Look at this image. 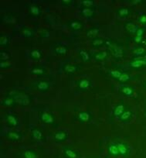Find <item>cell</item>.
Returning <instances> with one entry per match:
<instances>
[{
    "instance_id": "7a4b0ae2",
    "label": "cell",
    "mask_w": 146,
    "mask_h": 158,
    "mask_svg": "<svg viewBox=\"0 0 146 158\" xmlns=\"http://www.w3.org/2000/svg\"><path fill=\"white\" fill-rule=\"evenodd\" d=\"M108 50L111 52L112 55L115 57V58L121 59L124 56V50L121 47L118 46V44L112 43V44L109 47H108Z\"/></svg>"
},
{
    "instance_id": "8fae6325",
    "label": "cell",
    "mask_w": 146,
    "mask_h": 158,
    "mask_svg": "<svg viewBox=\"0 0 146 158\" xmlns=\"http://www.w3.org/2000/svg\"><path fill=\"white\" fill-rule=\"evenodd\" d=\"M7 137L9 140H10L11 141H19L21 140L22 138V135L21 133L18 132H15V131H12L9 132L7 135Z\"/></svg>"
},
{
    "instance_id": "ab89813d",
    "label": "cell",
    "mask_w": 146,
    "mask_h": 158,
    "mask_svg": "<svg viewBox=\"0 0 146 158\" xmlns=\"http://www.w3.org/2000/svg\"><path fill=\"white\" fill-rule=\"evenodd\" d=\"M144 53H145V49L143 47L139 48V49H137V50H135V51H134V53H135L136 55H139V56H141Z\"/></svg>"
},
{
    "instance_id": "7c38bea8",
    "label": "cell",
    "mask_w": 146,
    "mask_h": 158,
    "mask_svg": "<svg viewBox=\"0 0 146 158\" xmlns=\"http://www.w3.org/2000/svg\"><path fill=\"white\" fill-rule=\"evenodd\" d=\"M78 70V66L75 65H70L67 64L64 66V71L67 74H74Z\"/></svg>"
},
{
    "instance_id": "ffe728a7",
    "label": "cell",
    "mask_w": 146,
    "mask_h": 158,
    "mask_svg": "<svg viewBox=\"0 0 146 158\" xmlns=\"http://www.w3.org/2000/svg\"><path fill=\"white\" fill-rule=\"evenodd\" d=\"M81 14L84 16L85 18H91L94 15V11L91 8H83L81 10Z\"/></svg>"
},
{
    "instance_id": "b9f144b4",
    "label": "cell",
    "mask_w": 146,
    "mask_h": 158,
    "mask_svg": "<svg viewBox=\"0 0 146 158\" xmlns=\"http://www.w3.org/2000/svg\"><path fill=\"white\" fill-rule=\"evenodd\" d=\"M139 22L140 23L143 24V25H145L146 24V15H142L139 18Z\"/></svg>"
},
{
    "instance_id": "5b68a950",
    "label": "cell",
    "mask_w": 146,
    "mask_h": 158,
    "mask_svg": "<svg viewBox=\"0 0 146 158\" xmlns=\"http://www.w3.org/2000/svg\"><path fill=\"white\" fill-rule=\"evenodd\" d=\"M68 137V134L65 131H58L55 133L54 139L58 142H64L66 141Z\"/></svg>"
},
{
    "instance_id": "836d02e7",
    "label": "cell",
    "mask_w": 146,
    "mask_h": 158,
    "mask_svg": "<svg viewBox=\"0 0 146 158\" xmlns=\"http://www.w3.org/2000/svg\"><path fill=\"white\" fill-rule=\"evenodd\" d=\"M21 33H22V34L24 37H28V38H29V37H32L33 36V31L29 29H26V28H23V29H22Z\"/></svg>"
},
{
    "instance_id": "e0dca14e",
    "label": "cell",
    "mask_w": 146,
    "mask_h": 158,
    "mask_svg": "<svg viewBox=\"0 0 146 158\" xmlns=\"http://www.w3.org/2000/svg\"><path fill=\"white\" fill-rule=\"evenodd\" d=\"M55 53L57 55H66L68 52V48L64 45H60L55 47Z\"/></svg>"
},
{
    "instance_id": "d4e9b609",
    "label": "cell",
    "mask_w": 146,
    "mask_h": 158,
    "mask_svg": "<svg viewBox=\"0 0 146 158\" xmlns=\"http://www.w3.org/2000/svg\"><path fill=\"white\" fill-rule=\"evenodd\" d=\"M118 15L120 17H122V18H124V17H128L130 14V9L126 7H123L119 9L117 11Z\"/></svg>"
},
{
    "instance_id": "cb8c5ba5",
    "label": "cell",
    "mask_w": 146,
    "mask_h": 158,
    "mask_svg": "<svg viewBox=\"0 0 146 158\" xmlns=\"http://www.w3.org/2000/svg\"><path fill=\"white\" fill-rule=\"evenodd\" d=\"M124 112V105L123 104H118L114 109V115L115 116H121Z\"/></svg>"
},
{
    "instance_id": "30bf717a",
    "label": "cell",
    "mask_w": 146,
    "mask_h": 158,
    "mask_svg": "<svg viewBox=\"0 0 146 158\" xmlns=\"http://www.w3.org/2000/svg\"><path fill=\"white\" fill-rule=\"evenodd\" d=\"M124 27L127 31L129 32L130 33H137V31L139 30V27L137 26V25L132 22H128L125 25H124Z\"/></svg>"
},
{
    "instance_id": "83f0119b",
    "label": "cell",
    "mask_w": 146,
    "mask_h": 158,
    "mask_svg": "<svg viewBox=\"0 0 146 158\" xmlns=\"http://www.w3.org/2000/svg\"><path fill=\"white\" fill-rule=\"evenodd\" d=\"M30 13L35 17H39L41 14V9L37 6H33L30 7Z\"/></svg>"
},
{
    "instance_id": "52a82bcc",
    "label": "cell",
    "mask_w": 146,
    "mask_h": 158,
    "mask_svg": "<svg viewBox=\"0 0 146 158\" xmlns=\"http://www.w3.org/2000/svg\"><path fill=\"white\" fill-rule=\"evenodd\" d=\"M68 26L73 30H80L82 29L84 25L79 20H72L70 21L69 23H68Z\"/></svg>"
},
{
    "instance_id": "9c48e42d",
    "label": "cell",
    "mask_w": 146,
    "mask_h": 158,
    "mask_svg": "<svg viewBox=\"0 0 146 158\" xmlns=\"http://www.w3.org/2000/svg\"><path fill=\"white\" fill-rule=\"evenodd\" d=\"M118 147V151H119V154L123 156H125L128 155V152H129V150H128V146L126 145L124 143H120V144H117Z\"/></svg>"
},
{
    "instance_id": "277c9868",
    "label": "cell",
    "mask_w": 146,
    "mask_h": 158,
    "mask_svg": "<svg viewBox=\"0 0 146 158\" xmlns=\"http://www.w3.org/2000/svg\"><path fill=\"white\" fill-rule=\"evenodd\" d=\"M40 120L46 124H53L55 122V118L53 115L49 112H43L40 114Z\"/></svg>"
},
{
    "instance_id": "44dd1931",
    "label": "cell",
    "mask_w": 146,
    "mask_h": 158,
    "mask_svg": "<svg viewBox=\"0 0 146 158\" xmlns=\"http://www.w3.org/2000/svg\"><path fill=\"white\" fill-rule=\"evenodd\" d=\"M104 45H105V41L103 38H100V37H96L91 42V46L94 47H99L104 46Z\"/></svg>"
},
{
    "instance_id": "4dcf8cb0",
    "label": "cell",
    "mask_w": 146,
    "mask_h": 158,
    "mask_svg": "<svg viewBox=\"0 0 146 158\" xmlns=\"http://www.w3.org/2000/svg\"><path fill=\"white\" fill-rule=\"evenodd\" d=\"M10 58V55H9V52L6 51V50H1L0 51V59L2 61H8Z\"/></svg>"
},
{
    "instance_id": "603a6c76",
    "label": "cell",
    "mask_w": 146,
    "mask_h": 158,
    "mask_svg": "<svg viewBox=\"0 0 146 158\" xmlns=\"http://www.w3.org/2000/svg\"><path fill=\"white\" fill-rule=\"evenodd\" d=\"M91 86V82L88 79H82L78 83V87L81 90H86Z\"/></svg>"
},
{
    "instance_id": "d6a6232c",
    "label": "cell",
    "mask_w": 146,
    "mask_h": 158,
    "mask_svg": "<svg viewBox=\"0 0 146 158\" xmlns=\"http://www.w3.org/2000/svg\"><path fill=\"white\" fill-rule=\"evenodd\" d=\"M31 73L36 75H42L45 73V69L42 68H35L31 70Z\"/></svg>"
},
{
    "instance_id": "6da1fadb",
    "label": "cell",
    "mask_w": 146,
    "mask_h": 158,
    "mask_svg": "<svg viewBox=\"0 0 146 158\" xmlns=\"http://www.w3.org/2000/svg\"><path fill=\"white\" fill-rule=\"evenodd\" d=\"M14 98L15 102L17 103L18 105L26 106L29 105L31 102V99L29 95L26 93H16L13 96Z\"/></svg>"
},
{
    "instance_id": "ee69618b",
    "label": "cell",
    "mask_w": 146,
    "mask_h": 158,
    "mask_svg": "<svg viewBox=\"0 0 146 158\" xmlns=\"http://www.w3.org/2000/svg\"><path fill=\"white\" fill-rule=\"evenodd\" d=\"M143 37H138V36H135V38H134V41L136 43H140L141 41H142Z\"/></svg>"
},
{
    "instance_id": "ba28073f",
    "label": "cell",
    "mask_w": 146,
    "mask_h": 158,
    "mask_svg": "<svg viewBox=\"0 0 146 158\" xmlns=\"http://www.w3.org/2000/svg\"><path fill=\"white\" fill-rule=\"evenodd\" d=\"M49 87H50V85H49V83L46 81H39L37 85V89H38L39 91H40V92H48V90L49 89Z\"/></svg>"
},
{
    "instance_id": "2e32d148",
    "label": "cell",
    "mask_w": 146,
    "mask_h": 158,
    "mask_svg": "<svg viewBox=\"0 0 146 158\" xmlns=\"http://www.w3.org/2000/svg\"><path fill=\"white\" fill-rule=\"evenodd\" d=\"M64 154L68 158H78V153L70 148H66L64 150Z\"/></svg>"
},
{
    "instance_id": "74e56055",
    "label": "cell",
    "mask_w": 146,
    "mask_h": 158,
    "mask_svg": "<svg viewBox=\"0 0 146 158\" xmlns=\"http://www.w3.org/2000/svg\"><path fill=\"white\" fill-rule=\"evenodd\" d=\"M9 44V39L6 36H2L0 38V45L1 46H6Z\"/></svg>"
},
{
    "instance_id": "d6986e66",
    "label": "cell",
    "mask_w": 146,
    "mask_h": 158,
    "mask_svg": "<svg viewBox=\"0 0 146 158\" xmlns=\"http://www.w3.org/2000/svg\"><path fill=\"white\" fill-rule=\"evenodd\" d=\"M30 58L34 60V61H39L43 57V54L41 51L39 50H33L29 53Z\"/></svg>"
},
{
    "instance_id": "4fadbf2b",
    "label": "cell",
    "mask_w": 146,
    "mask_h": 158,
    "mask_svg": "<svg viewBox=\"0 0 146 158\" xmlns=\"http://www.w3.org/2000/svg\"><path fill=\"white\" fill-rule=\"evenodd\" d=\"M99 33H100V29H98V28H91V29H90L89 30H88L87 31V33L86 35L87 37H88V38L89 39H95L96 38V37H97V35L99 34Z\"/></svg>"
},
{
    "instance_id": "484cf974",
    "label": "cell",
    "mask_w": 146,
    "mask_h": 158,
    "mask_svg": "<svg viewBox=\"0 0 146 158\" xmlns=\"http://www.w3.org/2000/svg\"><path fill=\"white\" fill-rule=\"evenodd\" d=\"M43 136V132L38 129H33L32 130V137L36 140H42Z\"/></svg>"
},
{
    "instance_id": "3957f363",
    "label": "cell",
    "mask_w": 146,
    "mask_h": 158,
    "mask_svg": "<svg viewBox=\"0 0 146 158\" xmlns=\"http://www.w3.org/2000/svg\"><path fill=\"white\" fill-rule=\"evenodd\" d=\"M131 67L133 68H140L146 65V56L145 57H139L134 59V61L130 63Z\"/></svg>"
},
{
    "instance_id": "f1b7e54d",
    "label": "cell",
    "mask_w": 146,
    "mask_h": 158,
    "mask_svg": "<svg viewBox=\"0 0 146 158\" xmlns=\"http://www.w3.org/2000/svg\"><path fill=\"white\" fill-rule=\"evenodd\" d=\"M15 103L14 98L12 96V97H7L2 102V105H6V106H11Z\"/></svg>"
},
{
    "instance_id": "1f68e13d",
    "label": "cell",
    "mask_w": 146,
    "mask_h": 158,
    "mask_svg": "<svg viewBox=\"0 0 146 158\" xmlns=\"http://www.w3.org/2000/svg\"><path fill=\"white\" fill-rule=\"evenodd\" d=\"M121 92L127 96H131L133 94V89L131 87L124 86L121 88Z\"/></svg>"
},
{
    "instance_id": "9a60e30c",
    "label": "cell",
    "mask_w": 146,
    "mask_h": 158,
    "mask_svg": "<svg viewBox=\"0 0 146 158\" xmlns=\"http://www.w3.org/2000/svg\"><path fill=\"white\" fill-rule=\"evenodd\" d=\"M108 153L110 155L114 156H118L119 154V151H118V145L116 144H112L110 145L109 147H108Z\"/></svg>"
},
{
    "instance_id": "d590c367",
    "label": "cell",
    "mask_w": 146,
    "mask_h": 158,
    "mask_svg": "<svg viewBox=\"0 0 146 158\" xmlns=\"http://www.w3.org/2000/svg\"><path fill=\"white\" fill-rule=\"evenodd\" d=\"M121 74H122V72L120 71H117V70L112 71L110 72V74H111V76H112V77H114V78L117 79V80H118L120 76L121 75Z\"/></svg>"
},
{
    "instance_id": "8d00e7d4",
    "label": "cell",
    "mask_w": 146,
    "mask_h": 158,
    "mask_svg": "<svg viewBox=\"0 0 146 158\" xmlns=\"http://www.w3.org/2000/svg\"><path fill=\"white\" fill-rule=\"evenodd\" d=\"M82 5L85 8H90L94 6V2L93 0H84L82 1Z\"/></svg>"
},
{
    "instance_id": "5bb4252c",
    "label": "cell",
    "mask_w": 146,
    "mask_h": 158,
    "mask_svg": "<svg viewBox=\"0 0 146 158\" xmlns=\"http://www.w3.org/2000/svg\"><path fill=\"white\" fill-rule=\"evenodd\" d=\"M78 120L82 123H87L91 119V114L88 112H80L77 116Z\"/></svg>"
},
{
    "instance_id": "8992f818",
    "label": "cell",
    "mask_w": 146,
    "mask_h": 158,
    "mask_svg": "<svg viewBox=\"0 0 146 158\" xmlns=\"http://www.w3.org/2000/svg\"><path fill=\"white\" fill-rule=\"evenodd\" d=\"M6 122H7L8 125L11 127H15L18 125V120H17L16 116L13 114H8L6 117Z\"/></svg>"
},
{
    "instance_id": "f6af8a7d",
    "label": "cell",
    "mask_w": 146,
    "mask_h": 158,
    "mask_svg": "<svg viewBox=\"0 0 146 158\" xmlns=\"http://www.w3.org/2000/svg\"><path fill=\"white\" fill-rule=\"evenodd\" d=\"M49 37V32H44L41 34V37Z\"/></svg>"
},
{
    "instance_id": "f35d334b",
    "label": "cell",
    "mask_w": 146,
    "mask_h": 158,
    "mask_svg": "<svg viewBox=\"0 0 146 158\" xmlns=\"http://www.w3.org/2000/svg\"><path fill=\"white\" fill-rule=\"evenodd\" d=\"M11 64L9 63L8 61H1L0 62V67L2 69H6V68H9L11 67Z\"/></svg>"
},
{
    "instance_id": "7402d4cb",
    "label": "cell",
    "mask_w": 146,
    "mask_h": 158,
    "mask_svg": "<svg viewBox=\"0 0 146 158\" xmlns=\"http://www.w3.org/2000/svg\"><path fill=\"white\" fill-rule=\"evenodd\" d=\"M23 158H38V154L33 150L28 149L23 153Z\"/></svg>"
},
{
    "instance_id": "e575fe53",
    "label": "cell",
    "mask_w": 146,
    "mask_h": 158,
    "mask_svg": "<svg viewBox=\"0 0 146 158\" xmlns=\"http://www.w3.org/2000/svg\"><path fill=\"white\" fill-rule=\"evenodd\" d=\"M130 78H131V77H130V76H129V74H128L123 73L122 72L121 75L120 77H119L118 81H121V82H126V81H129Z\"/></svg>"
},
{
    "instance_id": "7bdbcfd3",
    "label": "cell",
    "mask_w": 146,
    "mask_h": 158,
    "mask_svg": "<svg viewBox=\"0 0 146 158\" xmlns=\"http://www.w3.org/2000/svg\"><path fill=\"white\" fill-rule=\"evenodd\" d=\"M143 33H144V29H139V30H138L137 33H136V36H138V37H142Z\"/></svg>"
},
{
    "instance_id": "ac0fdd59",
    "label": "cell",
    "mask_w": 146,
    "mask_h": 158,
    "mask_svg": "<svg viewBox=\"0 0 146 158\" xmlns=\"http://www.w3.org/2000/svg\"><path fill=\"white\" fill-rule=\"evenodd\" d=\"M107 57H108V52L104 50V51H100L95 53L94 55V59L96 61H104Z\"/></svg>"
},
{
    "instance_id": "bcb514c9",
    "label": "cell",
    "mask_w": 146,
    "mask_h": 158,
    "mask_svg": "<svg viewBox=\"0 0 146 158\" xmlns=\"http://www.w3.org/2000/svg\"><path fill=\"white\" fill-rule=\"evenodd\" d=\"M144 44H145V46H146V41H145V42L144 43Z\"/></svg>"
},
{
    "instance_id": "60d3db41",
    "label": "cell",
    "mask_w": 146,
    "mask_h": 158,
    "mask_svg": "<svg viewBox=\"0 0 146 158\" xmlns=\"http://www.w3.org/2000/svg\"><path fill=\"white\" fill-rule=\"evenodd\" d=\"M73 2V0H62V1H61V3H63L64 6H71Z\"/></svg>"
},
{
    "instance_id": "4316f807",
    "label": "cell",
    "mask_w": 146,
    "mask_h": 158,
    "mask_svg": "<svg viewBox=\"0 0 146 158\" xmlns=\"http://www.w3.org/2000/svg\"><path fill=\"white\" fill-rule=\"evenodd\" d=\"M79 55H80L81 61H84V62H88L90 61V54L86 50H81L79 53Z\"/></svg>"
},
{
    "instance_id": "f546056e",
    "label": "cell",
    "mask_w": 146,
    "mask_h": 158,
    "mask_svg": "<svg viewBox=\"0 0 146 158\" xmlns=\"http://www.w3.org/2000/svg\"><path fill=\"white\" fill-rule=\"evenodd\" d=\"M132 116V112H131V111L129 110L125 111V112L120 116V119L121 120H122V121H128L129 119H131Z\"/></svg>"
}]
</instances>
